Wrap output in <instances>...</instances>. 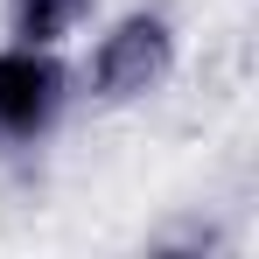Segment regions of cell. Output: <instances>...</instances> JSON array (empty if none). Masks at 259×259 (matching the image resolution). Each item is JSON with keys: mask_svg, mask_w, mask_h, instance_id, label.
I'll return each mask as SVG.
<instances>
[{"mask_svg": "<svg viewBox=\"0 0 259 259\" xmlns=\"http://www.w3.org/2000/svg\"><path fill=\"white\" fill-rule=\"evenodd\" d=\"M168 70H175V21L161 7H133L98 35L84 84L105 105H126V98H147L154 84H168Z\"/></svg>", "mask_w": 259, "mask_h": 259, "instance_id": "cell-1", "label": "cell"}, {"mask_svg": "<svg viewBox=\"0 0 259 259\" xmlns=\"http://www.w3.org/2000/svg\"><path fill=\"white\" fill-rule=\"evenodd\" d=\"M70 105V70L42 42L0 49V147H35Z\"/></svg>", "mask_w": 259, "mask_h": 259, "instance_id": "cell-2", "label": "cell"}, {"mask_svg": "<svg viewBox=\"0 0 259 259\" xmlns=\"http://www.w3.org/2000/svg\"><path fill=\"white\" fill-rule=\"evenodd\" d=\"M84 14H91V0H7V28H14V42H42V49H56Z\"/></svg>", "mask_w": 259, "mask_h": 259, "instance_id": "cell-3", "label": "cell"}]
</instances>
